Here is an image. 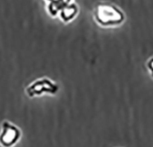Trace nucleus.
<instances>
[{"mask_svg":"<svg viewBox=\"0 0 153 147\" xmlns=\"http://www.w3.org/2000/svg\"><path fill=\"white\" fill-rule=\"evenodd\" d=\"M147 65H148V68H149V72H150V74H151V75H152V77H153V57L150 58V59L148 61Z\"/></svg>","mask_w":153,"mask_h":147,"instance_id":"6","label":"nucleus"},{"mask_svg":"<svg viewBox=\"0 0 153 147\" xmlns=\"http://www.w3.org/2000/svg\"><path fill=\"white\" fill-rule=\"evenodd\" d=\"M20 136L19 130L13 124L5 121L2 124V131L0 133V143L4 147L14 145Z\"/></svg>","mask_w":153,"mask_h":147,"instance_id":"3","label":"nucleus"},{"mask_svg":"<svg viewBox=\"0 0 153 147\" xmlns=\"http://www.w3.org/2000/svg\"><path fill=\"white\" fill-rule=\"evenodd\" d=\"M65 4V1H51L48 2V11L52 16H56L59 14L62 7Z\"/></svg>","mask_w":153,"mask_h":147,"instance_id":"5","label":"nucleus"},{"mask_svg":"<svg viewBox=\"0 0 153 147\" xmlns=\"http://www.w3.org/2000/svg\"><path fill=\"white\" fill-rule=\"evenodd\" d=\"M76 13H78V7H76V4L71 1L70 2L65 1V4L64 5V7L59 12V15L63 21L68 22L71 20L76 16Z\"/></svg>","mask_w":153,"mask_h":147,"instance_id":"4","label":"nucleus"},{"mask_svg":"<svg viewBox=\"0 0 153 147\" xmlns=\"http://www.w3.org/2000/svg\"><path fill=\"white\" fill-rule=\"evenodd\" d=\"M95 19L102 26H115L125 19L123 11L111 3H100L95 9Z\"/></svg>","mask_w":153,"mask_h":147,"instance_id":"1","label":"nucleus"},{"mask_svg":"<svg viewBox=\"0 0 153 147\" xmlns=\"http://www.w3.org/2000/svg\"><path fill=\"white\" fill-rule=\"evenodd\" d=\"M58 90V86L48 78H42L31 83L28 88L27 93L30 97H34L42 93H56Z\"/></svg>","mask_w":153,"mask_h":147,"instance_id":"2","label":"nucleus"}]
</instances>
